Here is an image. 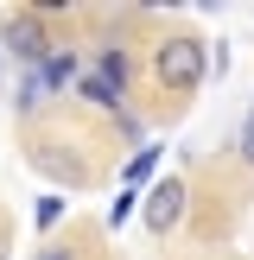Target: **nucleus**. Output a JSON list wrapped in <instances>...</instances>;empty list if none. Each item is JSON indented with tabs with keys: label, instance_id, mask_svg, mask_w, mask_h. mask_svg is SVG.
<instances>
[{
	"label": "nucleus",
	"instance_id": "obj_1",
	"mask_svg": "<svg viewBox=\"0 0 254 260\" xmlns=\"http://www.w3.org/2000/svg\"><path fill=\"white\" fill-rule=\"evenodd\" d=\"M203 38H165L159 51H152V76H159L172 95H190V89L203 83Z\"/></svg>",
	"mask_w": 254,
	"mask_h": 260
},
{
	"label": "nucleus",
	"instance_id": "obj_2",
	"mask_svg": "<svg viewBox=\"0 0 254 260\" xmlns=\"http://www.w3.org/2000/svg\"><path fill=\"white\" fill-rule=\"evenodd\" d=\"M178 216H184V184L178 178H165V184H152V203H146V229L152 235H172Z\"/></svg>",
	"mask_w": 254,
	"mask_h": 260
},
{
	"label": "nucleus",
	"instance_id": "obj_3",
	"mask_svg": "<svg viewBox=\"0 0 254 260\" xmlns=\"http://www.w3.org/2000/svg\"><path fill=\"white\" fill-rule=\"evenodd\" d=\"M7 45H13V57H19V63H32V70L51 57V51H57L45 32H38V19H7Z\"/></svg>",
	"mask_w": 254,
	"mask_h": 260
},
{
	"label": "nucleus",
	"instance_id": "obj_4",
	"mask_svg": "<svg viewBox=\"0 0 254 260\" xmlns=\"http://www.w3.org/2000/svg\"><path fill=\"white\" fill-rule=\"evenodd\" d=\"M38 76H45V89H64V83L76 76V51H64V45H57L45 63H38Z\"/></svg>",
	"mask_w": 254,
	"mask_h": 260
},
{
	"label": "nucleus",
	"instance_id": "obj_5",
	"mask_svg": "<svg viewBox=\"0 0 254 260\" xmlns=\"http://www.w3.org/2000/svg\"><path fill=\"white\" fill-rule=\"evenodd\" d=\"M76 89H83V95L96 102V108H121V89H114V83H108V76H102V70H89V76H76Z\"/></svg>",
	"mask_w": 254,
	"mask_h": 260
},
{
	"label": "nucleus",
	"instance_id": "obj_6",
	"mask_svg": "<svg viewBox=\"0 0 254 260\" xmlns=\"http://www.w3.org/2000/svg\"><path fill=\"white\" fill-rule=\"evenodd\" d=\"M152 165H159V146H140L134 159H127V190H134V184H146V178H152Z\"/></svg>",
	"mask_w": 254,
	"mask_h": 260
},
{
	"label": "nucleus",
	"instance_id": "obj_7",
	"mask_svg": "<svg viewBox=\"0 0 254 260\" xmlns=\"http://www.w3.org/2000/svg\"><path fill=\"white\" fill-rule=\"evenodd\" d=\"M102 76H108L114 89H127V51H121V45H108V51H102Z\"/></svg>",
	"mask_w": 254,
	"mask_h": 260
},
{
	"label": "nucleus",
	"instance_id": "obj_8",
	"mask_svg": "<svg viewBox=\"0 0 254 260\" xmlns=\"http://www.w3.org/2000/svg\"><path fill=\"white\" fill-rule=\"evenodd\" d=\"M38 102H45V76H38V70H25V76H19V108L32 114Z\"/></svg>",
	"mask_w": 254,
	"mask_h": 260
},
{
	"label": "nucleus",
	"instance_id": "obj_9",
	"mask_svg": "<svg viewBox=\"0 0 254 260\" xmlns=\"http://www.w3.org/2000/svg\"><path fill=\"white\" fill-rule=\"evenodd\" d=\"M134 203H140V190H121V197L108 203V229H121L127 216H134Z\"/></svg>",
	"mask_w": 254,
	"mask_h": 260
},
{
	"label": "nucleus",
	"instance_id": "obj_10",
	"mask_svg": "<svg viewBox=\"0 0 254 260\" xmlns=\"http://www.w3.org/2000/svg\"><path fill=\"white\" fill-rule=\"evenodd\" d=\"M57 216H64V197H38V229H57Z\"/></svg>",
	"mask_w": 254,
	"mask_h": 260
},
{
	"label": "nucleus",
	"instance_id": "obj_11",
	"mask_svg": "<svg viewBox=\"0 0 254 260\" xmlns=\"http://www.w3.org/2000/svg\"><path fill=\"white\" fill-rule=\"evenodd\" d=\"M235 146H241V159L254 165V108H248V121H241V134H235Z\"/></svg>",
	"mask_w": 254,
	"mask_h": 260
},
{
	"label": "nucleus",
	"instance_id": "obj_12",
	"mask_svg": "<svg viewBox=\"0 0 254 260\" xmlns=\"http://www.w3.org/2000/svg\"><path fill=\"white\" fill-rule=\"evenodd\" d=\"M45 260H64V254H45Z\"/></svg>",
	"mask_w": 254,
	"mask_h": 260
}]
</instances>
